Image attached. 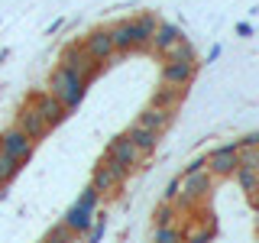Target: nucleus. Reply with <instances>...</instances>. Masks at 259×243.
I'll use <instances>...</instances> for the list:
<instances>
[{
    "label": "nucleus",
    "mask_w": 259,
    "mask_h": 243,
    "mask_svg": "<svg viewBox=\"0 0 259 243\" xmlns=\"http://www.w3.org/2000/svg\"><path fill=\"white\" fill-rule=\"evenodd\" d=\"M84 91H88V85L71 68H65V65H59V68L52 71V78H49V94H52L68 113L84 101Z\"/></svg>",
    "instance_id": "nucleus-1"
},
{
    "label": "nucleus",
    "mask_w": 259,
    "mask_h": 243,
    "mask_svg": "<svg viewBox=\"0 0 259 243\" xmlns=\"http://www.w3.org/2000/svg\"><path fill=\"white\" fill-rule=\"evenodd\" d=\"M210 191H214V175H210L207 169H201V172H194V175H185L182 191H178V198H175L178 214H182V211H191L194 205H201V201H207Z\"/></svg>",
    "instance_id": "nucleus-2"
},
{
    "label": "nucleus",
    "mask_w": 259,
    "mask_h": 243,
    "mask_svg": "<svg viewBox=\"0 0 259 243\" xmlns=\"http://www.w3.org/2000/svg\"><path fill=\"white\" fill-rule=\"evenodd\" d=\"M237 152H240V143H237V140L217 146V149H210L207 156H204V169H207V172L214 175V178H230V175L240 169Z\"/></svg>",
    "instance_id": "nucleus-3"
},
{
    "label": "nucleus",
    "mask_w": 259,
    "mask_h": 243,
    "mask_svg": "<svg viewBox=\"0 0 259 243\" xmlns=\"http://www.w3.org/2000/svg\"><path fill=\"white\" fill-rule=\"evenodd\" d=\"M62 65L75 71V75L84 81V85H91V81L101 75V68H104V65H101V62H94V59H91V55H88L78 43H71V46L62 52Z\"/></svg>",
    "instance_id": "nucleus-4"
},
{
    "label": "nucleus",
    "mask_w": 259,
    "mask_h": 243,
    "mask_svg": "<svg viewBox=\"0 0 259 243\" xmlns=\"http://www.w3.org/2000/svg\"><path fill=\"white\" fill-rule=\"evenodd\" d=\"M126 175H130V169H123L120 162H113V159L104 156L101 166H97L94 175H91V188L97 194H110L113 188H120V185L126 182Z\"/></svg>",
    "instance_id": "nucleus-5"
},
{
    "label": "nucleus",
    "mask_w": 259,
    "mask_h": 243,
    "mask_svg": "<svg viewBox=\"0 0 259 243\" xmlns=\"http://www.w3.org/2000/svg\"><path fill=\"white\" fill-rule=\"evenodd\" d=\"M26 104L39 113V117H42V124H46L49 130L59 127L62 120L68 117V110H65V107H62V104L55 101V97L49 94V91H36V94H29V101H26Z\"/></svg>",
    "instance_id": "nucleus-6"
},
{
    "label": "nucleus",
    "mask_w": 259,
    "mask_h": 243,
    "mask_svg": "<svg viewBox=\"0 0 259 243\" xmlns=\"http://www.w3.org/2000/svg\"><path fill=\"white\" fill-rule=\"evenodd\" d=\"M32 149H36V143H32L29 136L23 133V130L10 127V130H4V133H0V152H7L10 159H16V162H29Z\"/></svg>",
    "instance_id": "nucleus-7"
},
{
    "label": "nucleus",
    "mask_w": 259,
    "mask_h": 243,
    "mask_svg": "<svg viewBox=\"0 0 259 243\" xmlns=\"http://www.w3.org/2000/svg\"><path fill=\"white\" fill-rule=\"evenodd\" d=\"M81 49H84L88 55H91L94 62H101V65H107L113 55V39H110V29H91L84 36V43H81Z\"/></svg>",
    "instance_id": "nucleus-8"
},
{
    "label": "nucleus",
    "mask_w": 259,
    "mask_h": 243,
    "mask_svg": "<svg viewBox=\"0 0 259 243\" xmlns=\"http://www.w3.org/2000/svg\"><path fill=\"white\" fill-rule=\"evenodd\" d=\"M194 75H198V62H175L165 59L162 65V85H172V88H188Z\"/></svg>",
    "instance_id": "nucleus-9"
},
{
    "label": "nucleus",
    "mask_w": 259,
    "mask_h": 243,
    "mask_svg": "<svg viewBox=\"0 0 259 243\" xmlns=\"http://www.w3.org/2000/svg\"><path fill=\"white\" fill-rule=\"evenodd\" d=\"M107 159L120 162V166H123V169H130V172H133V169L143 162L140 149H136V146L130 143L126 136H117V140H110V146H107Z\"/></svg>",
    "instance_id": "nucleus-10"
},
{
    "label": "nucleus",
    "mask_w": 259,
    "mask_h": 243,
    "mask_svg": "<svg viewBox=\"0 0 259 243\" xmlns=\"http://www.w3.org/2000/svg\"><path fill=\"white\" fill-rule=\"evenodd\" d=\"M110 39H113V52L117 55L136 52V49H140V36H136L133 20H120L117 26H110Z\"/></svg>",
    "instance_id": "nucleus-11"
},
{
    "label": "nucleus",
    "mask_w": 259,
    "mask_h": 243,
    "mask_svg": "<svg viewBox=\"0 0 259 243\" xmlns=\"http://www.w3.org/2000/svg\"><path fill=\"white\" fill-rule=\"evenodd\" d=\"M13 127H16V130H23V133H26L32 143L42 140V136H49V127L42 124V117H39V113L32 110L29 104H23V107H20V113H16V124H13Z\"/></svg>",
    "instance_id": "nucleus-12"
},
{
    "label": "nucleus",
    "mask_w": 259,
    "mask_h": 243,
    "mask_svg": "<svg viewBox=\"0 0 259 243\" xmlns=\"http://www.w3.org/2000/svg\"><path fill=\"white\" fill-rule=\"evenodd\" d=\"M182 39H185V36H182V29H178L175 23H159V26H156V36H152V43H149V49H152V52H159L162 59H165V55L172 52V49L182 43Z\"/></svg>",
    "instance_id": "nucleus-13"
},
{
    "label": "nucleus",
    "mask_w": 259,
    "mask_h": 243,
    "mask_svg": "<svg viewBox=\"0 0 259 243\" xmlns=\"http://www.w3.org/2000/svg\"><path fill=\"white\" fill-rule=\"evenodd\" d=\"M123 136L136 146V149H140V156H143V159H146V156H152V152H156V146H159V133H152V130H146V127H140V124H133Z\"/></svg>",
    "instance_id": "nucleus-14"
},
{
    "label": "nucleus",
    "mask_w": 259,
    "mask_h": 243,
    "mask_svg": "<svg viewBox=\"0 0 259 243\" xmlns=\"http://www.w3.org/2000/svg\"><path fill=\"white\" fill-rule=\"evenodd\" d=\"M175 120V110H159V107H146L140 117H136V124L140 127H146V130H152V133H165L168 130V124Z\"/></svg>",
    "instance_id": "nucleus-15"
},
{
    "label": "nucleus",
    "mask_w": 259,
    "mask_h": 243,
    "mask_svg": "<svg viewBox=\"0 0 259 243\" xmlns=\"http://www.w3.org/2000/svg\"><path fill=\"white\" fill-rule=\"evenodd\" d=\"M185 97V88H172V85H162L156 88V94L149 97V107H159V110H175Z\"/></svg>",
    "instance_id": "nucleus-16"
},
{
    "label": "nucleus",
    "mask_w": 259,
    "mask_h": 243,
    "mask_svg": "<svg viewBox=\"0 0 259 243\" xmlns=\"http://www.w3.org/2000/svg\"><path fill=\"white\" fill-rule=\"evenodd\" d=\"M133 26H136V36H140V49H143V52H149V43H152V36H156V26H159L156 13H143V16H136Z\"/></svg>",
    "instance_id": "nucleus-17"
},
{
    "label": "nucleus",
    "mask_w": 259,
    "mask_h": 243,
    "mask_svg": "<svg viewBox=\"0 0 259 243\" xmlns=\"http://www.w3.org/2000/svg\"><path fill=\"white\" fill-rule=\"evenodd\" d=\"M91 221H94V214L91 211H84V208H78V205H71L68 208V214H65V227H68L71 233H88V227H91Z\"/></svg>",
    "instance_id": "nucleus-18"
},
{
    "label": "nucleus",
    "mask_w": 259,
    "mask_h": 243,
    "mask_svg": "<svg viewBox=\"0 0 259 243\" xmlns=\"http://www.w3.org/2000/svg\"><path fill=\"white\" fill-rule=\"evenodd\" d=\"M20 169H23V162H16V159H10L7 152H0V182L4 185H10L16 175H20Z\"/></svg>",
    "instance_id": "nucleus-19"
},
{
    "label": "nucleus",
    "mask_w": 259,
    "mask_h": 243,
    "mask_svg": "<svg viewBox=\"0 0 259 243\" xmlns=\"http://www.w3.org/2000/svg\"><path fill=\"white\" fill-rule=\"evenodd\" d=\"M152 217H156V227H172V224H175V217H178V208L172 205V201H162Z\"/></svg>",
    "instance_id": "nucleus-20"
},
{
    "label": "nucleus",
    "mask_w": 259,
    "mask_h": 243,
    "mask_svg": "<svg viewBox=\"0 0 259 243\" xmlns=\"http://www.w3.org/2000/svg\"><path fill=\"white\" fill-rule=\"evenodd\" d=\"M233 175H237V182H240V188H243V191L253 194V191L259 188V172H256V169H243V166H240Z\"/></svg>",
    "instance_id": "nucleus-21"
},
{
    "label": "nucleus",
    "mask_w": 259,
    "mask_h": 243,
    "mask_svg": "<svg viewBox=\"0 0 259 243\" xmlns=\"http://www.w3.org/2000/svg\"><path fill=\"white\" fill-rule=\"evenodd\" d=\"M185 240V233L178 230V227L172 224V227H156L152 230V243H182Z\"/></svg>",
    "instance_id": "nucleus-22"
},
{
    "label": "nucleus",
    "mask_w": 259,
    "mask_h": 243,
    "mask_svg": "<svg viewBox=\"0 0 259 243\" xmlns=\"http://www.w3.org/2000/svg\"><path fill=\"white\" fill-rule=\"evenodd\" d=\"M237 159H240L243 169H256V172H259V146H240Z\"/></svg>",
    "instance_id": "nucleus-23"
},
{
    "label": "nucleus",
    "mask_w": 259,
    "mask_h": 243,
    "mask_svg": "<svg viewBox=\"0 0 259 243\" xmlns=\"http://www.w3.org/2000/svg\"><path fill=\"white\" fill-rule=\"evenodd\" d=\"M165 59H175V62H198V55H194V49H191L188 39H182V43H178L172 52L165 55Z\"/></svg>",
    "instance_id": "nucleus-24"
},
{
    "label": "nucleus",
    "mask_w": 259,
    "mask_h": 243,
    "mask_svg": "<svg viewBox=\"0 0 259 243\" xmlns=\"http://www.w3.org/2000/svg\"><path fill=\"white\" fill-rule=\"evenodd\" d=\"M71 240H75V233H71L65 224H55L52 230L46 233V240H42V243H71Z\"/></svg>",
    "instance_id": "nucleus-25"
},
{
    "label": "nucleus",
    "mask_w": 259,
    "mask_h": 243,
    "mask_svg": "<svg viewBox=\"0 0 259 243\" xmlns=\"http://www.w3.org/2000/svg\"><path fill=\"white\" fill-rule=\"evenodd\" d=\"M104 230H107V221H104V214H94V221H91V227H88V243H97L104 237Z\"/></svg>",
    "instance_id": "nucleus-26"
},
{
    "label": "nucleus",
    "mask_w": 259,
    "mask_h": 243,
    "mask_svg": "<svg viewBox=\"0 0 259 243\" xmlns=\"http://www.w3.org/2000/svg\"><path fill=\"white\" fill-rule=\"evenodd\" d=\"M97 201H101V194H97V191L91 188V185H88V188L81 191V198H78V208H84V211H91V214H94Z\"/></svg>",
    "instance_id": "nucleus-27"
},
{
    "label": "nucleus",
    "mask_w": 259,
    "mask_h": 243,
    "mask_svg": "<svg viewBox=\"0 0 259 243\" xmlns=\"http://www.w3.org/2000/svg\"><path fill=\"white\" fill-rule=\"evenodd\" d=\"M178 188H182V178H172V182H168V188H165V198H162V201H172V205H175Z\"/></svg>",
    "instance_id": "nucleus-28"
},
{
    "label": "nucleus",
    "mask_w": 259,
    "mask_h": 243,
    "mask_svg": "<svg viewBox=\"0 0 259 243\" xmlns=\"http://www.w3.org/2000/svg\"><path fill=\"white\" fill-rule=\"evenodd\" d=\"M182 243H210V230H198V233H191V237H185Z\"/></svg>",
    "instance_id": "nucleus-29"
},
{
    "label": "nucleus",
    "mask_w": 259,
    "mask_h": 243,
    "mask_svg": "<svg viewBox=\"0 0 259 243\" xmlns=\"http://www.w3.org/2000/svg\"><path fill=\"white\" fill-rule=\"evenodd\" d=\"M201 169H204V159H194L191 166H185V172H182V178H185V175H194V172H201Z\"/></svg>",
    "instance_id": "nucleus-30"
},
{
    "label": "nucleus",
    "mask_w": 259,
    "mask_h": 243,
    "mask_svg": "<svg viewBox=\"0 0 259 243\" xmlns=\"http://www.w3.org/2000/svg\"><path fill=\"white\" fill-rule=\"evenodd\" d=\"M240 146H259V130H256V133H246V136H243V140H237Z\"/></svg>",
    "instance_id": "nucleus-31"
},
{
    "label": "nucleus",
    "mask_w": 259,
    "mask_h": 243,
    "mask_svg": "<svg viewBox=\"0 0 259 243\" xmlns=\"http://www.w3.org/2000/svg\"><path fill=\"white\" fill-rule=\"evenodd\" d=\"M237 32H240V36H253V26H249V23H240Z\"/></svg>",
    "instance_id": "nucleus-32"
},
{
    "label": "nucleus",
    "mask_w": 259,
    "mask_h": 243,
    "mask_svg": "<svg viewBox=\"0 0 259 243\" xmlns=\"http://www.w3.org/2000/svg\"><path fill=\"white\" fill-rule=\"evenodd\" d=\"M217 59H221V46H214V49L207 52V62H217Z\"/></svg>",
    "instance_id": "nucleus-33"
},
{
    "label": "nucleus",
    "mask_w": 259,
    "mask_h": 243,
    "mask_svg": "<svg viewBox=\"0 0 259 243\" xmlns=\"http://www.w3.org/2000/svg\"><path fill=\"white\" fill-rule=\"evenodd\" d=\"M253 208H256V211H259V188H256V191H253Z\"/></svg>",
    "instance_id": "nucleus-34"
},
{
    "label": "nucleus",
    "mask_w": 259,
    "mask_h": 243,
    "mask_svg": "<svg viewBox=\"0 0 259 243\" xmlns=\"http://www.w3.org/2000/svg\"><path fill=\"white\" fill-rule=\"evenodd\" d=\"M4 194H7V185H4V182H0V198H4Z\"/></svg>",
    "instance_id": "nucleus-35"
}]
</instances>
